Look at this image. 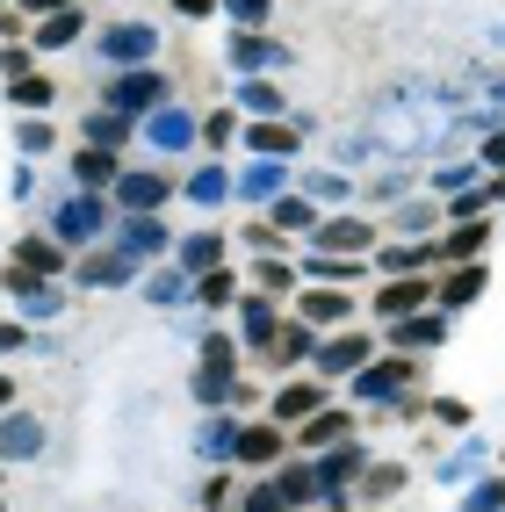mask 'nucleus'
I'll return each instance as SVG.
<instances>
[{
  "label": "nucleus",
  "instance_id": "nucleus-59",
  "mask_svg": "<svg viewBox=\"0 0 505 512\" xmlns=\"http://www.w3.org/2000/svg\"><path fill=\"white\" fill-rule=\"evenodd\" d=\"M224 498H231V484H224V476H210V484H202V512H217Z\"/></svg>",
  "mask_w": 505,
  "mask_h": 512
},
{
  "label": "nucleus",
  "instance_id": "nucleus-43",
  "mask_svg": "<svg viewBox=\"0 0 505 512\" xmlns=\"http://www.w3.org/2000/svg\"><path fill=\"white\" fill-rule=\"evenodd\" d=\"M15 311H22V318H37V325H44V318H58V311H65V296H58L51 282H29V289L15 296Z\"/></svg>",
  "mask_w": 505,
  "mask_h": 512
},
{
  "label": "nucleus",
  "instance_id": "nucleus-58",
  "mask_svg": "<svg viewBox=\"0 0 505 512\" xmlns=\"http://www.w3.org/2000/svg\"><path fill=\"white\" fill-rule=\"evenodd\" d=\"M174 15H181V22H210L217 0H174Z\"/></svg>",
  "mask_w": 505,
  "mask_h": 512
},
{
  "label": "nucleus",
  "instance_id": "nucleus-13",
  "mask_svg": "<svg viewBox=\"0 0 505 512\" xmlns=\"http://www.w3.org/2000/svg\"><path fill=\"white\" fill-rule=\"evenodd\" d=\"M383 332H390L397 354L419 361V354H433V347H448V311H433V303H426V311H412V318H390Z\"/></svg>",
  "mask_w": 505,
  "mask_h": 512
},
{
  "label": "nucleus",
  "instance_id": "nucleus-35",
  "mask_svg": "<svg viewBox=\"0 0 505 512\" xmlns=\"http://www.w3.org/2000/svg\"><path fill=\"white\" fill-rule=\"evenodd\" d=\"M296 195H311L318 210H340V202L354 195V181L340 174V166H318V174H296Z\"/></svg>",
  "mask_w": 505,
  "mask_h": 512
},
{
  "label": "nucleus",
  "instance_id": "nucleus-48",
  "mask_svg": "<svg viewBox=\"0 0 505 512\" xmlns=\"http://www.w3.org/2000/svg\"><path fill=\"white\" fill-rule=\"evenodd\" d=\"M217 8L231 15V29H267V15H275V0H217Z\"/></svg>",
  "mask_w": 505,
  "mask_h": 512
},
{
  "label": "nucleus",
  "instance_id": "nucleus-32",
  "mask_svg": "<svg viewBox=\"0 0 505 512\" xmlns=\"http://www.w3.org/2000/svg\"><path fill=\"white\" fill-rule=\"evenodd\" d=\"M188 303H202V311H224V303H239V275L217 260V267H202V275L188 282Z\"/></svg>",
  "mask_w": 505,
  "mask_h": 512
},
{
  "label": "nucleus",
  "instance_id": "nucleus-45",
  "mask_svg": "<svg viewBox=\"0 0 505 512\" xmlns=\"http://www.w3.org/2000/svg\"><path fill=\"white\" fill-rule=\"evenodd\" d=\"M51 80L44 73H22V80H8V109H51Z\"/></svg>",
  "mask_w": 505,
  "mask_h": 512
},
{
  "label": "nucleus",
  "instance_id": "nucleus-62",
  "mask_svg": "<svg viewBox=\"0 0 505 512\" xmlns=\"http://www.w3.org/2000/svg\"><path fill=\"white\" fill-rule=\"evenodd\" d=\"M8 404H15V383H8V375H0V412H8Z\"/></svg>",
  "mask_w": 505,
  "mask_h": 512
},
{
  "label": "nucleus",
  "instance_id": "nucleus-10",
  "mask_svg": "<svg viewBox=\"0 0 505 512\" xmlns=\"http://www.w3.org/2000/svg\"><path fill=\"white\" fill-rule=\"evenodd\" d=\"M491 289V267L484 260H462V267H441V275H433V311H469V303H477Z\"/></svg>",
  "mask_w": 505,
  "mask_h": 512
},
{
  "label": "nucleus",
  "instance_id": "nucleus-20",
  "mask_svg": "<svg viewBox=\"0 0 505 512\" xmlns=\"http://www.w3.org/2000/svg\"><path fill=\"white\" fill-rule=\"evenodd\" d=\"M282 455H289V433L275 419H267V426H239V440H231V462H239V469H275Z\"/></svg>",
  "mask_w": 505,
  "mask_h": 512
},
{
  "label": "nucleus",
  "instance_id": "nucleus-39",
  "mask_svg": "<svg viewBox=\"0 0 505 512\" xmlns=\"http://www.w3.org/2000/svg\"><path fill=\"white\" fill-rule=\"evenodd\" d=\"M477 181H484V166H477V159H441V166L426 174L433 195H462V188H477Z\"/></svg>",
  "mask_w": 505,
  "mask_h": 512
},
{
  "label": "nucleus",
  "instance_id": "nucleus-11",
  "mask_svg": "<svg viewBox=\"0 0 505 512\" xmlns=\"http://www.w3.org/2000/svg\"><path fill=\"white\" fill-rule=\"evenodd\" d=\"M311 246L318 253H376V224H368V217H347V210H332V217H318L311 224Z\"/></svg>",
  "mask_w": 505,
  "mask_h": 512
},
{
  "label": "nucleus",
  "instance_id": "nucleus-51",
  "mask_svg": "<svg viewBox=\"0 0 505 512\" xmlns=\"http://www.w3.org/2000/svg\"><path fill=\"white\" fill-rule=\"evenodd\" d=\"M29 347H37V332H29L22 318H0V361H8V354H29Z\"/></svg>",
  "mask_w": 505,
  "mask_h": 512
},
{
  "label": "nucleus",
  "instance_id": "nucleus-53",
  "mask_svg": "<svg viewBox=\"0 0 505 512\" xmlns=\"http://www.w3.org/2000/svg\"><path fill=\"white\" fill-rule=\"evenodd\" d=\"M433 426H448V433H469V404H462V397H433Z\"/></svg>",
  "mask_w": 505,
  "mask_h": 512
},
{
  "label": "nucleus",
  "instance_id": "nucleus-5",
  "mask_svg": "<svg viewBox=\"0 0 505 512\" xmlns=\"http://www.w3.org/2000/svg\"><path fill=\"white\" fill-rule=\"evenodd\" d=\"M109 246L116 253H130V260H166V253H174V224H166L159 210H130V217H116L109 224Z\"/></svg>",
  "mask_w": 505,
  "mask_h": 512
},
{
  "label": "nucleus",
  "instance_id": "nucleus-64",
  "mask_svg": "<svg viewBox=\"0 0 505 512\" xmlns=\"http://www.w3.org/2000/svg\"><path fill=\"white\" fill-rule=\"evenodd\" d=\"M318 512H347V498H332V505H318Z\"/></svg>",
  "mask_w": 505,
  "mask_h": 512
},
{
  "label": "nucleus",
  "instance_id": "nucleus-52",
  "mask_svg": "<svg viewBox=\"0 0 505 512\" xmlns=\"http://www.w3.org/2000/svg\"><path fill=\"white\" fill-rule=\"evenodd\" d=\"M433 217H441V195H433V202H412V210H397V231H419V238H433V231H426Z\"/></svg>",
  "mask_w": 505,
  "mask_h": 512
},
{
  "label": "nucleus",
  "instance_id": "nucleus-63",
  "mask_svg": "<svg viewBox=\"0 0 505 512\" xmlns=\"http://www.w3.org/2000/svg\"><path fill=\"white\" fill-rule=\"evenodd\" d=\"M491 44H498V51H505V22H498V29H491Z\"/></svg>",
  "mask_w": 505,
  "mask_h": 512
},
{
  "label": "nucleus",
  "instance_id": "nucleus-50",
  "mask_svg": "<svg viewBox=\"0 0 505 512\" xmlns=\"http://www.w3.org/2000/svg\"><path fill=\"white\" fill-rule=\"evenodd\" d=\"M15 145H22V159H44L51 152V123L37 116V123H15Z\"/></svg>",
  "mask_w": 505,
  "mask_h": 512
},
{
  "label": "nucleus",
  "instance_id": "nucleus-9",
  "mask_svg": "<svg viewBox=\"0 0 505 512\" xmlns=\"http://www.w3.org/2000/svg\"><path fill=\"white\" fill-rule=\"evenodd\" d=\"M303 130H311V116H253V123H239V138L253 145V159H296V145H303Z\"/></svg>",
  "mask_w": 505,
  "mask_h": 512
},
{
  "label": "nucleus",
  "instance_id": "nucleus-1",
  "mask_svg": "<svg viewBox=\"0 0 505 512\" xmlns=\"http://www.w3.org/2000/svg\"><path fill=\"white\" fill-rule=\"evenodd\" d=\"M166 101H174V80H166L159 65H130V73L101 80V109H116V116H152Z\"/></svg>",
  "mask_w": 505,
  "mask_h": 512
},
{
  "label": "nucleus",
  "instance_id": "nucleus-22",
  "mask_svg": "<svg viewBox=\"0 0 505 512\" xmlns=\"http://www.w3.org/2000/svg\"><path fill=\"white\" fill-rule=\"evenodd\" d=\"M224 246H231V231H217V224L181 231V238H174V267H181V275H202V267L224 260Z\"/></svg>",
  "mask_w": 505,
  "mask_h": 512
},
{
  "label": "nucleus",
  "instance_id": "nucleus-42",
  "mask_svg": "<svg viewBox=\"0 0 505 512\" xmlns=\"http://www.w3.org/2000/svg\"><path fill=\"white\" fill-rule=\"evenodd\" d=\"M253 289H260V296H282V289H296V267H289L282 253H260V260H253Z\"/></svg>",
  "mask_w": 505,
  "mask_h": 512
},
{
  "label": "nucleus",
  "instance_id": "nucleus-47",
  "mask_svg": "<svg viewBox=\"0 0 505 512\" xmlns=\"http://www.w3.org/2000/svg\"><path fill=\"white\" fill-rule=\"evenodd\" d=\"M231 138H239V109H217V116L195 123V145H210V152H224Z\"/></svg>",
  "mask_w": 505,
  "mask_h": 512
},
{
  "label": "nucleus",
  "instance_id": "nucleus-40",
  "mask_svg": "<svg viewBox=\"0 0 505 512\" xmlns=\"http://www.w3.org/2000/svg\"><path fill=\"white\" fill-rule=\"evenodd\" d=\"M15 260L37 267V275H58V267H65V246H58V238H37V231H29V238H15Z\"/></svg>",
  "mask_w": 505,
  "mask_h": 512
},
{
  "label": "nucleus",
  "instance_id": "nucleus-31",
  "mask_svg": "<svg viewBox=\"0 0 505 512\" xmlns=\"http://www.w3.org/2000/svg\"><path fill=\"white\" fill-rule=\"evenodd\" d=\"M181 195L195 202V210H224V202H231V166H217V159L195 166V174L181 181Z\"/></svg>",
  "mask_w": 505,
  "mask_h": 512
},
{
  "label": "nucleus",
  "instance_id": "nucleus-2",
  "mask_svg": "<svg viewBox=\"0 0 505 512\" xmlns=\"http://www.w3.org/2000/svg\"><path fill=\"white\" fill-rule=\"evenodd\" d=\"M94 58H101V73H130V65H159L166 58V37L152 22H109L94 37Z\"/></svg>",
  "mask_w": 505,
  "mask_h": 512
},
{
  "label": "nucleus",
  "instance_id": "nucleus-61",
  "mask_svg": "<svg viewBox=\"0 0 505 512\" xmlns=\"http://www.w3.org/2000/svg\"><path fill=\"white\" fill-rule=\"evenodd\" d=\"M491 202H505V166H498V174H491Z\"/></svg>",
  "mask_w": 505,
  "mask_h": 512
},
{
  "label": "nucleus",
  "instance_id": "nucleus-34",
  "mask_svg": "<svg viewBox=\"0 0 505 512\" xmlns=\"http://www.w3.org/2000/svg\"><path fill=\"white\" fill-rule=\"evenodd\" d=\"M239 116H289L275 73H246V80H239Z\"/></svg>",
  "mask_w": 505,
  "mask_h": 512
},
{
  "label": "nucleus",
  "instance_id": "nucleus-46",
  "mask_svg": "<svg viewBox=\"0 0 505 512\" xmlns=\"http://www.w3.org/2000/svg\"><path fill=\"white\" fill-rule=\"evenodd\" d=\"M462 512H505V476H469Z\"/></svg>",
  "mask_w": 505,
  "mask_h": 512
},
{
  "label": "nucleus",
  "instance_id": "nucleus-16",
  "mask_svg": "<svg viewBox=\"0 0 505 512\" xmlns=\"http://www.w3.org/2000/svg\"><path fill=\"white\" fill-rule=\"evenodd\" d=\"M426 303H433V267H426V275H383V289H376V318L390 325V318L426 311Z\"/></svg>",
  "mask_w": 505,
  "mask_h": 512
},
{
  "label": "nucleus",
  "instance_id": "nucleus-26",
  "mask_svg": "<svg viewBox=\"0 0 505 512\" xmlns=\"http://www.w3.org/2000/svg\"><path fill=\"white\" fill-rule=\"evenodd\" d=\"M484 455H491V440H484V433H469L462 448H448L441 462H433V484H448V491H455V484H469V476H484Z\"/></svg>",
  "mask_w": 505,
  "mask_h": 512
},
{
  "label": "nucleus",
  "instance_id": "nucleus-36",
  "mask_svg": "<svg viewBox=\"0 0 505 512\" xmlns=\"http://www.w3.org/2000/svg\"><path fill=\"white\" fill-rule=\"evenodd\" d=\"M188 282H195V275H181V267H159V260H152V275H145L138 296L159 303V311H181V303H188Z\"/></svg>",
  "mask_w": 505,
  "mask_h": 512
},
{
  "label": "nucleus",
  "instance_id": "nucleus-6",
  "mask_svg": "<svg viewBox=\"0 0 505 512\" xmlns=\"http://www.w3.org/2000/svg\"><path fill=\"white\" fill-rule=\"evenodd\" d=\"M224 65H231V73H282V65H289V44L282 37H267V29H231V37H224Z\"/></svg>",
  "mask_w": 505,
  "mask_h": 512
},
{
  "label": "nucleus",
  "instance_id": "nucleus-23",
  "mask_svg": "<svg viewBox=\"0 0 505 512\" xmlns=\"http://www.w3.org/2000/svg\"><path fill=\"white\" fill-rule=\"evenodd\" d=\"M368 267H376V275H426L433 267V238H397V246L383 238V246L368 253Z\"/></svg>",
  "mask_w": 505,
  "mask_h": 512
},
{
  "label": "nucleus",
  "instance_id": "nucleus-19",
  "mask_svg": "<svg viewBox=\"0 0 505 512\" xmlns=\"http://www.w3.org/2000/svg\"><path fill=\"white\" fill-rule=\"evenodd\" d=\"M145 267L130 260V253H116L109 238L101 246H87V260H80V289H123V282H138Z\"/></svg>",
  "mask_w": 505,
  "mask_h": 512
},
{
  "label": "nucleus",
  "instance_id": "nucleus-24",
  "mask_svg": "<svg viewBox=\"0 0 505 512\" xmlns=\"http://www.w3.org/2000/svg\"><path fill=\"white\" fill-rule=\"evenodd\" d=\"M296 275H303V282L340 289V282H361V275H368V260H361V253H318V246H311V253L296 260Z\"/></svg>",
  "mask_w": 505,
  "mask_h": 512
},
{
  "label": "nucleus",
  "instance_id": "nucleus-4",
  "mask_svg": "<svg viewBox=\"0 0 505 512\" xmlns=\"http://www.w3.org/2000/svg\"><path fill=\"white\" fill-rule=\"evenodd\" d=\"M404 390H412V354H368L354 375H347V397L354 404H376V412H383V404H397Z\"/></svg>",
  "mask_w": 505,
  "mask_h": 512
},
{
  "label": "nucleus",
  "instance_id": "nucleus-18",
  "mask_svg": "<svg viewBox=\"0 0 505 512\" xmlns=\"http://www.w3.org/2000/svg\"><path fill=\"white\" fill-rule=\"evenodd\" d=\"M44 419L37 412H15V404H8V412H0V462H37L44 455Z\"/></svg>",
  "mask_w": 505,
  "mask_h": 512
},
{
  "label": "nucleus",
  "instance_id": "nucleus-38",
  "mask_svg": "<svg viewBox=\"0 0 505 512\" xmlns=\"http://www.w3.org/2000/svg\"><path fill=\"white\" fill-rule=\"evenodd\" d=\"M87 29V15H80V0L73 8H58V15H37V51H65Z\"/></svg>",
  "mask_w": 505,
  "mask_h": 512
},
{
  "label": "nucleus",
  "instance_id": "nucleus-41",
  "mask_svg": "<svg viewBox=\"0 0 505 512\" xmlns=\"http://www.w3.org/2000/svg\"><path fill=\"white\" fill-rule=\"evenodd\" d=\"M202 368H224V375H239V361H246V347L231 332H202V354H195Z\"/></svg>",
  "mask_w": 505,
  "mask_h": 512
},
{
  "label": "nucleus",
  "instance_id": "nucleus-17",
  "mask_svg": "<svg viewBox=\"0 0 505 512\" xmlns=\"http://www.w3.org/2000/svg\"><path fill=\"white\" fill-rule=\"evenodd\" d=\"M282 311H275V296H260V289H239V325H231V339H239L246 354H260L267 339H275Z\"/></svg>",
  "mask_w": 505,
  "mask_h": 512
},
{
  "label": "nucleus",
  "instance_id": "nucleus-56",
  "mask_svg": "<svg viewBox=\"0 0 505 512\" xmlns=\"http://www.w3.org/2000/svg\"><path fill=\"white\" fill-rule=\"evenodd\" d=\"M239 238H246L253 253H282V231H267V217H253V224H246Z\"/></svg>",
  "mask_w": 505,
  "mask_h": 512
},
{
  "label": "nucleus",
  "instance_id": "nucleus-29",
  "mask_svg": "<svg viewBox=\"0 0 505 512\" xmlns=\"http://www.w3.org/2000/svg\"><path fill=\"white\" fill-rule=\"evenodd\" d=\"M267 484L282 491V505H289V512H303V505H318V469H311V462H289V455H282L275 469H267Z\"/></svg>",
  "mask_w": 505,
  "mask_h": 512
},
{
  "label": "nucleus",
  "instance_id": "nucleus-3",
  "mask_svg": "<svg viewBox=\"0 0 505 512\" xmlns=\"http://www.w3.org/2000/svg\"><path fill=\"white\" fill-rule=\"evenodd\" d=\"M109 224H116V202L109 195H65L58 210H51V238L58 246H101V238H109Z\"/></svg>",
  "mask_w": 505,
  "mask_h": 512
},
{
  "label": "nucleus",
  "instance_id": "nucleus-54",
  "mask_svg": "<svg viewBox=\"0 0 505 512\" xmlns=\"http://www.w3.org/2000/svg\"><path fill=\"white\" fill-rule=\"evenodd\" d=\"M404 188H412V174H376L368 181V202H404Z\"/></svg>",
  "mask_w": 505,
  "mask_h": 512
},
{
  "label": "nucleus",
  "instance_id": "nucleus-37",
  "mask_svg": "<svg viewBox=\"0 0 505 512\" xmlns=\"http://www.w3.org/2000/svg\"><path fill=\"white\" fill-rule=\"evenodd\" d=\"M116 174H123V166H116V152H94V145H80V152H73V181H80L87 195L116 188Z\"/></svg>",
  "mask_w": 505,
  "mask_h": 512
},
{
  "label": "nucleus",
  "instance_id": "nucleus-12",
  "mask_svg": "<svg viewBox=\"0 0 505 512\" xmlns=\"http://www.w3.org/2000/svg\"><path fill=\"white\" fill-rule=\"evenodd\" d=\"M491 217H462V224H448V231H433V267H462V260H484V246H491Z\"/></svg>",
  "mask_w": 505,
  "mask_h": 512
},
{
  "label": "nucleus",
  "instance_id": "nucleus-44",
  "mask_svg": "<svg viewBox=\"0 0 505 512\" xmlns=\"http://www.w3.org/2000/svg\"><path fill=\"white\" fill-rule=\"evenodd\" d=\"M354 484H361L368 498H376V505H383V498H397V491H404V469H397V462H368V469L354 476Z\"/></svg>",
  "mask_w": 505,
  "mask_h": 512
},
{
  "label": "nucleus",
  "instance_id": "nucleus-15",
  "mask_svg": "<svg viewBox=\"0 0 505 512\" xmlns=\"http://www.w3.org/2000/svg\"><path fill=\"white\" fill-rule=\"evenodd\" d=\"M116 217H130V210H166L174 202V174H159V166H138V174H116Z\"/></svg>",
  "mask_w": 505,
  "mask_h": 512
},
{
  "label": "nucleus",
  "instance_id": "nucleus-33",
  "mask_svg": "<svg viewBox=\"0 0 505 512\" xmlns=\"http://www.w3.org/2000/svg\"><path fill=\"white\" fill-rule=\"evenodd\" d=\"M231 440H239V419H231V404H224V412H210L195 426V455L202 462H231Z\"/></svg>",
  "mask_w": 505,
  "mask_h": 512
},
{
  "label": "nucleus",
  "instance_id": "nucleus-27",
  "mask_svg": "<svg viewBox=\"0 0 505 512\" xmlns=\"http://www.w3.org/2000/svg\"><path fill=\"white\" fill-rule=\"evenodd\" d=\"M260 217H267V231H282V238H311V224H318L325 210H318L311 195H275Z\"/></svg>",
  "mask_w": 505,
  "mask_h": 512
},
{
  "label": "nucleus",
  "instance_id": "nucleus-49",
  "mask_svg": "<svg viewBox=\"0 0 505 512\" xmlns=\"http://www.w3.org/2000/svg\"><path fill=\"white\" fill-rule=\"evenodd\" d=\"M477 166H484V174H498V166H505V116H498L491 130H477Z\"/></svg>",
  "mask_w": 505,
  "mask_h": 512
},
{
  "label": "nucleus",
  "instance_id": "nucleus-55",
  "mask_svg": "<svg viewBox=\"0 0 505 512\" xmlns=\"http://www.w3.org/2000/svg\"><path fill=\"white\" fill-rule=\"evenodd\" d=\"M239 512H289V505H282V491H275V484H253V491L239 498Z\"/></svg>",
  "mask_w": 505,
  "mask_h": 512
},
{
  "label": "nucleus",
  "instance_id": "nucleus-57",
  "mask_svg": "<svg viewBox=\"0 0 505 512\" xmlns=\"http://www.w3.org/2000/svg\"><path fill=\"white\" fill-rule=\"evenodd\" d=\"M29 65H37V51H22V44H8V51H0V73H8V80H22Z\"/></svg>",
  "mask_w": 505,
  "mask_h": 512
},
{
  "label": "nucleus",
  "instance_id": "nucleus-21",
  "mask_svg": "<svg viewBox=\"0 0 505 512\" xmlns=\"http://www.w3.org/2000/svg\"><path fill=\"white\" fill-rule=\"evenodd\" d=\"M325 390H332V383H318V375H303V383H282L275 397H267V419H275V426H303V419H311L318 404H325Z\"/></svg>",
  "mask_w": 505,
  "mask_h": 512
},
{
  "label": "nucleus",
  "instance_id": "nucleus-60",
  "mask_svg": "<svg viewBox=\"0 0 505 512\" xmlns=\"http://www.w3.org/2000/svg\"><path fill=\"white\" fill-rule=\"evenodd\" d=\"M58 8H73V0H22V15H58Z\"/></svg>",
  "mask_w": 505,
  "mask_h": 512
},
{
  "label": "nucleus",
  "instance_id": "nucleus-7",
  "mask_svg": "<svg viewBox=\"0 0 505 512\" xmlns=\"http://www.w3.org/2000/svg\"><path fill=\"white\" fill-rule=\"evenodd\" d=\"M368 354H376V339H368V332H332V339H318V347H311V375H318V383H347V375L368 361Z\"/></svg>",
  "mask_w": 505,
  "mask_h": 512
},
{
  "label": "nucleus",
  "instance_id": "nucleus-8",
  "mask_svg": "<svg viewBox=\"0 0 505 512\" xmlns=\"http://www.w3.org/2000/svg\"><path fill=\"white\" fill-rule=\"evenodd\" d=\"M195 109H181V101H166V109H152V116H138V138H145V152H159V159H174V152H188L195 145Z\"/></svg>",
  "mask_w": 505,
  "mask_h": 512
},
{
  "label": "nucleus",
  "instance_id": "nucleus-25",
  "mask_svg": "<svg viewBox=\"0 0 505 512\" xmlns=\"http://www.w3.org/2000/svg\"><path fill=\"white\" fill-rule=\"evenodd\" d=\"M296 311H303V325H311V332H340V325L354 318V303H347L340 289H325V282H311V289L296 296Z\"/></svg>",
  "mask_w": 505,
  "mask_h": 512
},
{
  "label": "nucleus",
  "instance_id": "nucleus-14",
  "mask_svg": "<svg viewBox=\"0 0 505 512\" xmlns=\"http://www.w3.org/2000/svg\"><path fill=\"white\" fill-rule=\"evenodd\" d=\"M289 159H253V166H239V174H231V195L246 202V210H267V202L275 195H289Z\"/></svg>",
  "mask_w": 505,
  "mask_h": 512
},
{
  "label": "nucleus",
  "instance_id": "nucleus-28",
  "mask_svg": "<svg viewBox=\"0 0 505 512\" xmlns=\"http://www.w3.org/2000/svg\"><path fill=\"white\" fill-rule=\"evenodd\" d=\"M296 440H303L311 455H318V448H332V440H354V412H347V404H318V412L296 426Z\"/></svg>",
  "mask_w": 505,
  "mask_h": 512
},
{
  "label": "nucleus",
  "instance_id": "nucleus-30",
  "mask_svg": "<svg viewBox=\"0 0 505 512\" xmlns=\"http://www.w3.org/2000/svg\"><path fill=\"white\" fill-rule=\"evenodd\" d=\"M130 130H138V116H116V109H87V116H80V138H87L94 152H123Z\"/></svg>",
  "mask_w": 505,
  "mask_h": 512
}]
</instances>
